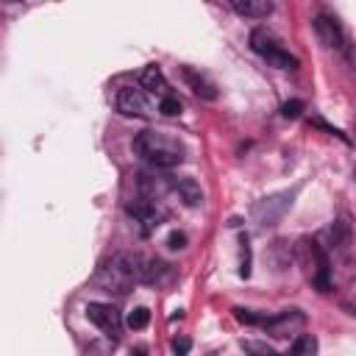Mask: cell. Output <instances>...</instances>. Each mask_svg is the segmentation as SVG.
Here are the masks:
<instances>
[{"label":"cell","instance_id":"cell-1","mask_svg":"<svg viewBox=\"0 0 356 356\" xmlns=\"http://www.w3.org/2000/svg\"><path fill=\"white\" fill-rule=\"evenodd\" d=\"M134 153L153 167L170 170L184 161L186 147L181 145V139H175L167 131H142L134 136Z\"/></svg>","mask_w":356,"mask_h":356},{"label":"cell","instance_id":"cell-2","mask_svg":"<svg viewBox=\"0 0 356 356\" xmlns=\"http://www.w3.org/2000/svg\"><path fill=\"white\" fill-rule=\"evenodd\" d=\"M97 284L106 292H128L136 281V253H114L111 259H106L97 270Z\"/></svg>","mask_w":356,"mask_h":356},{"label":"cell","instance_id":"cell-3","mask_svg":"<svg viewBox=\"0 0 356 356\" xmlns=\"http://www.w3.org/2000/svg\"><path fill=\"white\" fill-rule=\"evenodd\" d=\"M295 256H298V261L303 264L306 278L312 281V286H314L317 292H328V289H331V264H328L325 250L317 245V239L303 236V239L298 242V248H295Z\"/></svg>","mask_w":356,"mask_h":356},{"label":"cell","instance_id":"cell-4","mask_svg":"<svg viewBox=\"0 0 356 356\" xmlns=\"http://www.w3.org/2000/svg\"><path fill=\"white\" fill-rule=\"evenodd\" d=\"M250 47H253V53H259L270 67H278V70H295V67H298V58L289 56V53L275 42V36H273L270 31H264V28H253V31H250Z\"/></svg>","mask_w":356,"mask_h":356},{"label":"cell","instance_id":"cell-5","mask_svg":"<svg viewBox=\"0 0 356 356\" xmlns=\"http://www.w3.org/2000/svg\"><path fill=\"white\" fill-rule=\"evenodd\" d=\"M86 317L108 337V339H120V331H122V317L120 312L111 306V303H86Z\"/></svg>","mask_w":356,"mask_h":356},{"label":"cell","instance_id":"cell-6","mask_svg":"<svg viewBox=\"0 0 356 356\" xmlns=\"http://www.w3.org/2000/svg\"><path fill=\"white\" fill-rule=\"evenodd\" d=\"M289 206H292V192H278V195L261 197L253 206V217H256L259 225H275Z\"/></svg>","mask_w":356,"mask_h":356},{"label":"cell","instance_id":"cell-7","mask_svg":"<svg viewBox=\"0 0 356 356\" xmlns=\"http://www.w3.org/2000/svg\"><path fill=\"white\" fill-rule=\"evenodd\" d=\"M117 111L125 117H150L153 106H150L145 89L128 86V89H120V95H117Z\"/></svg>","mask_w":356,"mask_h":356},{"label":"cell","instance_id":"cell-8","mask_svg":"<svg viewBox=\"0 0 356 356\" xmlns=\"http://www.w3.org/2000/svg\"><path fill=\"white\" fill-rule=\"evenodd\" d=\"M128 214L139 222L142 234H150L153 228H159L161 225V217H164V211L156 209V203L150 197H136L134 203H128Z\"/></svg>","mask_w":356,"mask_h":356},{"label":"cell","instance_id":"cell-9","mask_svg":"<svg viewBox=\"0 0 356 356\" xmlns=\"http://www.w3.org/2000/svg\"><path fill=\"white\" fill-rule=\"evenodd\" d=\"M303 325H306V317H303L300 309H286V312H281V314L264 320V328H267V334H273V337H289V334L300 331Z\"/></svg>","mask_w":356,"mask_h":356},{"label":"cell","instance_id":"cell-10","mask_svg":"<svg viewBox=\"0 0 356 356\" xmlns=\"http://www.w3.org/2000/svg\"><path fill=\"white\" fill-rule=\"evenodd\" d=\"M314 31H317V36H320V42H323L325 47H331V50H345V36H342V28L337 25V19L320 14V17L314 19Z\"/></svg>","mask_w":356,"mask_h":356},{"label":"cell","instance_id":"cell-11","mask_svg":"<svg viewBox=\"0 0 356 356\" xmlns=\"http://www.w3.org/2000/svg\"><path fill=\"white\" fill-rule=\"evenodd\" d=\"M228 6L248 19H261L273 11V0H228Z\"/></svg>","mask_w":356,"mask_h":356},{"label":"cell","instance_id":"cell-12","mask_svg":"<svg viewBox=\"0 0 356 356\" xmlns=\"http://www.w3.org/2000/svg\"><path fill=\"white\" fill-rule=\"evenodd\" d=\"M181 72H184V81L189 83V89H192L197 97H203V100H214V97H217V89H214V83H211L206 75H200V72L192 70V67H184Z\"/></svg>","mask_w":356,"mask_h":356},{"label":"cell","instance_id":"cell-13","mask_svg":"<svg viewBox=\"0 0 356 356\" xmlns=\"http://www.w3.org/2000/svg\"><path fill=\"white\" fill-rule=\"evenodd\" d=\"M139 81H142V89L156 92V95H167V78H164V72H161L159 64H147L142 70V78Z\"/></svg>","mask_w":356,"mask_h":356},{"label":"cell","instance_id":"cell-14","mask_svg":"<svg viewBox=\"0 0 356 356\" xmlns=\"http://www.w3.org/2000/svg\"><path fill=\"white\" fill-rule=\"evenodd\" d=\"M172 189L181 195V200H184L186 206H197V203L203 200V192H200V186H197L192 178H175V181H172Z\"/></svg>","mask_w":356,"mask_h":356},{"label":"cell","instance_id":"cell-15","mask_svg":"<svg viewBox=\"0 0 356 356\" xmlns=\"http://www.w3.org/2000/svg\"><path fill=\"white\" fill-rule=\"evenodd\" d=\"M295 356H312L314 350H317V339L312 337V334H300V337H295V342H292V348H289Z\"/></svg>","mask_w":356,"mask_h":356},{"label":"cell","instance_id":"cell-16","mask_svg":"<svg viewBox=\"0 0 356 356\" xmlns=\"http://www.w3.org/2000/svg\"><path fill=\"white\" fill-rule=\"evenodd\" d=\"M147 323H150V312H147L145 306L131 309V312H128V317H125V325H128V328H134V331H142Z\"/></svg>","mask_w":356,"mask_h":356},{"label":"cell","instance_id":"cell-17","mask_svg":"<svg viewBox=\"0 0 356 356\" xmlns=\"http://www.w3.org/2000/svg\"><path fill=\"white\" fill-rule=\"evenodd\" d=\"M159 111H161L164 117H175V114H181V100L167 92V95H161V100H159Z\"/></svg>","mask_w":356,"mask_h":356},{"label":"cell","instance_id":"cell-18","mask_svg":"<svg viewBox=\"0 0 356 356\" xmlns=\"http://www.w3.org/2000/svg\"><path fill=\"white\" fill-rule=\"evenodd\" d=\"M239 275L242 278H248L250 275V245H248V236H242L239 239Z\"/></svg>","mask_w":356,"mask_h":356},{"label":"cell","instance_id":"cell-19","mask_svg":"<svg viewBox=\"0 0 356 356\" xmlns=\"http://www.w3.org/2000/svg\"><path fill=\"white\" fill-rule=\"evenodd\" d=\"M331 236H334V245L345 248V245L350 242V228H348V222H345V220L334 222V228H331Z\"/></svg>","mask_w":356,"mask_h":356},{"label":"cell","instance_id":"cell-20","mask_svg":"<svg viewBox=\"0 0 356 356\" xmlns=\"http://www.w3.org/2000/svg\"><path fill=\"white\" fill-rule=\"evenodd\" d=\"M300 111H303V100H289V103H284V106H281V114H284L286 120L300 117Z\"/></svg>","mask_w":356,"mask_h":356},{"label":"cell","instance_id":"cell-21","mask_svg":"<svg viewBox=\"0 0 356 356\" xmlns=\"http://www.w3.org/2000/svg\"><path fill=\"white\" fill-rule=\"evenodd\" d=\"M234 314H236V320H242V323H259V325H264V320L267 317H259V314H253V312H248V309H234Z\"/></svg>","mask_w":356,"mask_h":356},{"label":"cell","instance_id":"cell-22","mask_svg":"<svg viewBox=\"0 0 356 356\" xmlns=\"http://www.w3.org/2000/svg\"><path fill=\"white\" fill-rule=\"evenodd\" d=\"M167 245H170L172 250H181V248H186V234H184V231H172V234L167 236Z\"/></svg>","mask_w":356,"mask_h":356},{"label":"cell","instance_id":"cell-23","mask_svg":"<svg viewBox=\"0 0 356 356\" xmlns=\"http://www.w3.org/2000/svg\"><path fill=\"white\" fill-rule=\"evenodd\" d=\"M189 348H192V342H189L186 337L172 339V350H175V353H181V356H184V353H189Z\"/></svg>","mask_w":356,"mask_h":356},{"label":"cell","instance_id":"cell-24","mask_svg":"<svg viewBox=\"0 0 356 356\" xmlns=\"http://www.w3.org/2000/svg\"><path fill=\"white\" fill-rule=\"evenodd\" d=\"M245 350H261V353H270L273 348H267V345H253V342H245Z\"/></svg>","mask_w":356,"mask_h":356},{"label":"cell","instance_id":"cell-25","mask_svg":"<svg viewBox=\"0 0 356 356\" xmlns=\"http://www.w3.org/2000/svg\"><path fill=\"white\" fill-rule=\"evenodd\" d=\"M348 61H350L353 70H356V47H348Z\"/></svg>","mask_w":356,"mask_h":356},{"label":"cell","instance_id":"cell-26","mask_svg":"<svg viewBox=\"0 0 356 356\" xmlns=\"http://www.w3.org/2000/svg\"><path fill=\"white\" fill-rule=\"evenodd\" d=\"M353 142H356V117H353Z\"/></svg>","mask_w":356,"mask_h":356},{"label":"cell","instance_id":"cell-27","mask_svg":"<svg viewBox=\"0 0 356 356\" xmlns=\"http://www.w3.org/2000/svg\"><path fill=\"white\" fill-rule=\"evenodd\" d=\"M6 3H19V0H6Z\"/></svg>","mask_w":356,"mask_h":356}]
</instances>
